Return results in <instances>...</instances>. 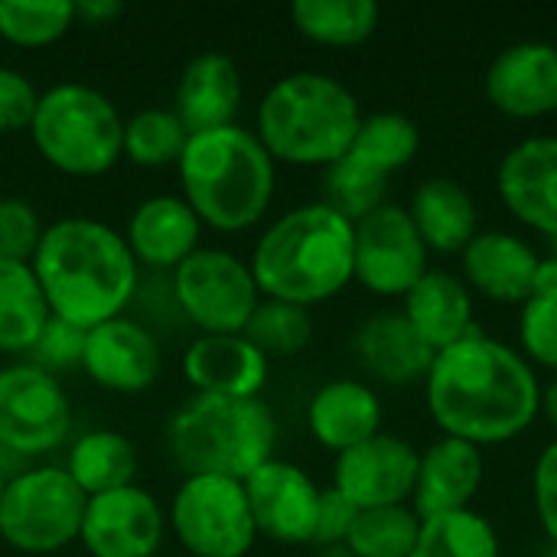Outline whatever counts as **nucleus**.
Returning a JSON list of instances; mask_svg holds the SVG:
<instances>
[{"label":"nucleus","instance_id":"f257e3e1","mask_svg":"<svg viewBox=\"0 0 557 557\" xmlns=\"http://www.w3.org/2000/svg\"><path fill=\"white\" fill-rule=\"evenodd\" d=\"M428 408L444 437L493 447L525 434L542 414V385L525 356L480 326L434 356Z\"/></svg>","mask_w":557,"mask_h":557},{"label":"nucleus","instance_id":"f03ea898","mask_svg":"<svg viewBox=\"0 0 557 557\" xmlns=\"http://www.w3.org/2000/svg\"><path fill=\"white\" fill-rule=\"evenodd\" d=\"M29 264L49 313L78 330L124 317L140 281V264L131 255L127 238L85 215L46 225Z\"/></svg>","mask_w":557,"mask_h":557},{"label":"nucleus","instance_id":"7ed1b4c3","mask_svg":"<svg viewBox=\"0 0 557 557\" xmlns=\"http://www.w3.org/2000/svg\"><path fill=\"white\" fill-rule=\"evenodd\" d=\"M248 268L261 297L310 310L356 281V225L326 202L297 206L261 232Z\"/></svg>","mask_w":557,"mask_h":557},{"label":"nucleus","instance_id":"20e7f679","mask_svg":"<svg viewBox=\"0 0 557 557\" xmlns=\"http://www.w3.org/2000/svg\"><path fill=\"white\" fill-rule=\"evenodd\" d=\"M176 170L183 199L215 232L258 225L274 199V160L258 134L238 124L189 134Z\"/></svg>","mask_w":557,"mask_h":557},{"label":"nucleus","instance_id":"39448f33","mask_svg":"<svg viewBox=\"0 0 557 557\" xmlns=\"http://www.w3.org/2000/svg\"><path fill=\"white\" fill-rule=\"evenodd\" d=\"M362 124L356 95L326 72H290L258 104V140L277 163L333 166Z\"/></svg>","mask_w":557,"mask_h":557},{"label":"nucleus","instance_id":"423d86ee","mask_svg":"<svg viewBox=\"0 0 557 557\" xmlns=\"http://www.w3.org/2000/svg\"><path fill=\"white\" fill-rule=\"evenodd\" d=\"M277 421L261 398L193 395L166 428L173 463L186 476H225L245 483L274 460Z\"/></svg>","mask_w":557,"mask_h":557},{"label":"nucleus","instance_id":"0eeeda50","mask_svg":"<svg viewBox=\"0 0 557 557\" xmlns=\"http://www.w3.org/2000/svg\"><path fill=\"white\" fill-rule=\"evenodd\" d=\"M39 157L65 176H101L124 157V117L114 101L82 82L39 91L29 124Z\"/></svg>","mask_w":557,"mask_h":557},{"label":"nucleus","instance_id":"6e6552de","mask_svg":"<svg viewBox=\"0 0 557 557\" xmlns=\"http://www.w3.org/2000/svg\"><path fill=\"white\" fill-rule=\"evenodd\" d=\"M421 150V131L398 111H379L362 117L349 150L326 166L323 193L326 206L346 215L352 225L385 202L388 176L405 170Z\"/></svg>","mask_w":557,"mask_h":557},{"label":"nucleus","instance_id":"1a4fd4ad","mask_svg":"<svg viewBox=\"0 0 557 557\" xmlns=\"http://www.w3.org/2000/svg\"><path fill=\"white\" fill-rule=\"evenodd\" d=\"M88 496L65 467H36L7 480L0 539L23 555H52L78 542Z\"/></svg>","mask_w":557,"mask_h":557},{"label":"nucleus","instance_id":"9d476101","mask_svg":"<svg viewBox=\"0 0 557 557\" xmlns=\"http://www.w3.org/2000/svg\"><path fill=\"white\" fill-rule=\"evenodd\" d=\"M166 522L193 557H245L258 542L245 483L225 476H186Z\"/></svg>","mask_w":557,"mask_h":557},{"label":"nucleus","instance_id":"9b49d317","mask_svg":"<svg viewBox=\"0 0 557 557\" xmlns=\"http://www.w3.org/2000/svg\"><path fill=\"white\" fill-rule=\"evenodd\" d=\"M173 300L206 336H228L245 333L261 304V290L238 255L225 248H196L173 271Z\"/></svg>","mask_w":557,"mask_h":557},{"label":"nucleus","instance_id":"f8f14e48","mask_svg":"<svg viewBox=\"0 0 557 557\" xmlns=\"http://www.w3.org/2000/svg\"><path fill=\"white\" fill-rule=\"evenodd\" d=\"M72 405L55 375L33 362L0 369V450L42 457L65 444Z\"/></svg>","mask_w":557,"mask_h":557},{"label":"nucleus","instance_id":"ddd939ff","mask_svg":"<svg viewBox=\"0 0 557 557\" xmlns=\"http://www.w3.org/2000/svg\"><path fill=\"white\" fill-rule=\"evenodd\" d=\"M428 255L405 206L382 202L356 222V281L375 297H408L431 271Z\"/></svg>","mask_w":557,"mask_h":557},{"label":"nucleus","instance_id":"4468645a","mask_svg":"<svg viewBox=\"0 0 557 557\" xmlns=\"http://www.w3.org/2000/svg\"><path fill=\"white\" fill-rule=\"evenodd\" d=\"M418 463L421 454L405 437L379 431L336 457L333 490H339L359 512L408 506L418 483Z\"/></svg>","mask_w":557,"mask_h":557},{"label":"nucleus","instance_id":"2eb2a0df","mask_svg":"<svg viewBox=\"0 0 557 557\" xmlns=\"http://www.w3.org/2000/svg\"><path fill=\"white\" fill-rule=\"evenodd\" d=\"M163 532L166 516L160 503L140 486H124L88 496L78 542L91 557H153Z\"/></svg>","mask_w":557,"mask_h":557},{"label":"nucleus","instance_id":"dca6fc26","mask_svg":"<svg viewBox=\"0 0 557 557\" xmlns=\"http://www.w3.org/2000/svg\"><path fill=\"white\" fill-rule=\"evenodd\" d=\"M258 535L281 545H310L317 535L323 490L294 463L268 460L245 480Z\"/></svg>","mask_w":557,"mask_h":557},{"label":"nucleus","instance_id":"f3484780","mask_svg":"<svg viewBox=\"0 0 557 557\" xmlns=\"http://www.w3.org/2000/svg\"><path fill=\"white\" fill-rule=\"evenodd\" d=\"M160 366L157 336L131 317H114L85 333L82 372L104 392L140 395L160 379Z\"/></svg>","mask_w":557,"mask_h":557},{"label":"nucleus","instance_id":"a211bd4d","mask_svg":"<svg viewBox=\"0 0 557 557\" xmlns=\"http://www.w3.org/2000/svg\"><path fill=\"white\" fill-rule=\"evenodd\" d=\"M486 98L496 111L532 121L557 111V46L552 42H516L503 49L486 78Z\"/></svg>","mask_w":557,"mask_h":557},{"label":"nucleus","instance_id":"6ab92c4d","mask_svg":"<svg viewBox=\"0 0 557 557\" xmlns=\"http://www.w3.org/2000/svg\"><path fill=\"white\" fill-rule=\"evenodd\" d=\"M496 189L525 228L557 238V137L516 144L499 163Z\"/></svg>","mask_w":557,"mask_h":557},{"label":"nucleus","instance_id":"aec40b11","mask_svg":"<svg viewBox=\"0 0 557 557\" xmlns=\"http://www.w3.org/2000/svg\"><path fill=\"white\" fill-rule=\"evenodd\" d=\"M183 375L196 395L212 398H261L268 385V356L245 333L199 336L183 356Z\"/></svg>","mask_w":557,"mask_h":557},{"label":"nucleus","instance_id":"412c9836","mask_svg":"<svg viewBox=\"0 0 557 557\" xmlns=\"http://www.w3.org/2000/svg\"><path fill=\"white\" fill-rule=\"evenodd\" d=\"M483 476H486V460L480 447L457 437H441L421 454L411 509L421 519L463 512L480 493Z\"/></svg>","mask_w":557,"mask_h":557},{"label":"nucleus","instance_id":"4be33fe9","mask_svg":"<svg viewBox=\"0 0 557 557\" xmlns=\"http://www.w3.org/2000/svg\"><path fill=\"white\" fill-rule=\"evenodd\" d=\"M542 258L535 248L509 232H480L463 248V284L496 304H529Z\"/></svg>","mask_w":557,"mask_h":557},{"label":"nucleus","instance_id":"5701e85b","mask_svg":"<svg viewBox=\"0 0 557 557\" xmlns=\"http://www.w3.org/2000/svg\"><path fill=\"white\" fill-rule=\"evenodd\" d=\"M238 108H242V72L235 59L219 49L193 55L173 95V111L183 121V127L189 134L228 127L235 124Z\"/></svg>","mask_w":557,"mask_h":557},{"label":"nucleus","instance_id":"b1692460","mask_svg":"<svg viewBox=\"0 0 557 557\" xmlns=\"http://www.w3.org/2000/svg\"><path fill=\"white\" fill-rule=\"evenodd\" d=\"M202 222L183 196H150L127 219V248L137 264L176 271L199 248Z\"/></svg>","mask_w":557,"mask_h":557},{"label":"nucleus","instance_id":"393cba45","mask_svg":"<svg viewBox=\"0 0 557 557\" xmlns=\"http://www.w3.org/2000/svg\"><path fill=\"white\" fill-rule=\"evenodd\" d=\"M307 424L313 441L339 457L382 431V401L366 382L336 379L310 398Z\"/></svg>","mask_w":557,"mask_h":557},{"label":"nucleus","instance_id":"a878e982","mask_svg":"<svg viewBox=\"0 0 557 557\" xmlns=\"http://www.w3.org/2000/svg\"><path fill=\"white\" fill-rule=\"evenodd\" d=\"M405 320L414 326L421 343L437 356L457 346L476 330L473 323V294L450 271H428L405 297Z\"/></svg>","mask_w":557,"mask_h":557},{"label":"nucleus","instance_id":"bb28decb","mask_svg":"<svg viewBox=\"0 0 557 557\" xmlns=\"http://www.w3.org/2000/svg\"><path fill=\"white\" fill-rule=\"evenodd\" d=\"M352 349L362 369L385 385H411L418 379H428L434 362V352L421 343V336L401 310L369 317L359 326Z\"/></svg>","mask_w":557,"mask_h":557},{"label":"nucleus","instance_id":"cd10ccee","mask_svg":"<svg viewBox=\"0 0 557 557\" xmlns=\"http://www.w3.org/2000/svg\"><path fill=\"white\" fill-rule=\"evenodd\" d=\"M408 215L428 251L463 255V248L480 235V212L473 196L447 176L424 180L411 196Z\"/></svg>","mask_w":557,"mask_h":557},{"label":"nucleus","instance_id":"c85d7f7f","mask_svg":"<svg viewBox=\"0 0 557 557\" xmlns=\"http://www.w3.org/2000/svg\"><path fill=\"white\" fill-rule=\"evenodd\" d=\"M49 317L52 313L33 264L0 261V352L29 356Z\"/></svg>","mask_w":557,"mask_h":557},{"label":"nucleus","instance_id":"c756f323","mask_svg":"<svg viewBox=\"0 0 557 557\" xmlns=\"http://www.w3.org/2000/svg\"><path fill=\"white\" fill-rule=\"evenodd\" d=\"M65 473L75 480V486L85 496L124 490V486H134L137 450L117 431H88L72 444Z\"/></svg>","mask_w":557,"mask_h":557},{"label":"nucleus","instance_id":"7c9ffc66","mask_svg":"<svg viewBox=\"0 0 557 557\" xmlns=\"http://www.w3.org/2000/svg\"><path fill=\"white\" fill-rule=\"evenodd\" d=\"M379 7L372 0H294L290 23L317 46H359L379 26Z\"/></svg>","mask_w":557,"mask_h":557},{"label":"nucleus","instance_id":"2f4dec72","mask_svg":"<svg viewBox=\"0 0 557 557\" xmlns=\"http://www.w3.org/2000/svg\"><path fill=\"white\" fill-rule=\"evenodd\" d=\"M411 557H503L493 522L473 509L421 519Z\"/></svg>","mask_w":557,"mask_h":557},{"label":"nucleus","instance_id":"473e14b6","mask_svg":"<svg viewBox=\"0 0 557 557\" xmlns=\"http://www.w3.org/2000/svg\"><path fill=\"white\" fill-rule=\"evenodd\" d=\"M186 140L189 131L173 108H144L124 121V157L147 170L180 163Z\"/></svg>","mask_w":557,"mask_h":557},{"label":"nucleus","instance_id":"72a5a7b5","mask_svg":"<svg viewBox=\"0 0 557 557\" xmlns=\"http://www.w3.org/2000/svg\"><path fill=\"white\" fill-rule=\"evenodd\" d=\"M421 535V516L411 506L366 509L346 539L352 557H411Z\"/></svg>","mask_w":557,"mask_h":557},{"label":"nucleus","instance_id":"f704fd0d","mask_svg":"<svg viewBox=\"0 0 557 557\" xmlns=\"http://www.w3.org/2000/svg\"><path fill=\"white\" fill-rule=\"evenodd\" d=\"M75 26L72 0H0V36L20 49L59 42Z\"/></svg>","mask_w":557,"mask_h":557},{"label":"nucleus","instance_id":"c9c22d12","mask_svg":"<svg viewBox=\"0 0 557 557\" xmlns=\"http://www.w3.org/2000/svg\"><path fill=\"white\" fill-rule=\"evenodd\" d=\"M245 339H251L268 359L271 356H297L313 339V317L307 307L287 300L261 297L258 310L245 326Z\"/></svg>","mask_w":557,"mask_h":557},{"label":"nucleus","instance_id":"e433bc0d","mask_svg":"<svg viewBox=\"0 0 557 557\" xmlns=\"http://www.w3.org/2000/svg\"><path fill=\"white\" fill-rule=\"evenodd\" d=\"M519 339L529 362L557 375V294L532 297L529 304H522Z\"/></svg>","mask_w":557,"mask_h":557},{"label":"nucleus","instance_id":"4c0bfd02","mask_svg":"<svg viewBox=\"0 0 557 557\" xmlns=\"http://www.w3.org/2000/svg\"><path fill=\"white\" fill-rule=\"evenodd\" d=\"M46 225L39 222V212L16 196L0 199V261H23L29 264Z\"/></svg>","mask_w":557,"mask_h":557},{"label":"nucleus","instance_id":"58836bf2","mask_svg":"<svg viewBox=\"0 0 557 557\" xmlns=\"http://www.w3.org/2000/svg\"><path fill=\"white\" fill-rule=\"evenodd\" d=\"M85 333L88 330H78V326H72V323H65L59 317H49V323L42 326L36 346L29 349V362L39 366L49 375L82 366Z\"/></svg>","mask_w":557,"mask_h":557},{"label":"nucleus","instance_id":"ea45409f","mask_svg":"<svg viewBox=\"0 0 557 557\" xmlns=\"http://www.w3.org/2000/svg\"><path fill=\"white\" fill-rule=\"evenodd\" d=\"M36 104H39L36 85L20 69L0 65V134L29 131Z\"/></svg>","mask_w":557,"mask_h":557},{"label":"nucleus","instance_id":"a19ab883","mask_svg":"<svg viewBox=\"0 0 557 557\" xmlns=\"http://www.w3.org/2000/svg\"><path fill=\"white\" fill-rule=\"evenodd\" d=\"M359 509L339 493V490H323L320 496V516H317V535L313 545L320 548H333V545H346L352 525H356Z\"/></svg>","mask_w":557,"mask_h":557},{"label":"nucleus","instance_id":"79ce46f5","mask_svg":"<svg viewBox=\"0 0 557 557\" xmlns=\"http://www.w3.org/2000/svg\"><path fill=\"white\" fill-rule=\"evenodd\" d=\"M532 493H535V512L545 529V535L555 542L557 548V441L548 444L535 463L532 473Z\"/></svg>","mask_w":557,"mask_h":557},{"label":"nucleus","instance_id":"37998d69","mask_svg":"<svg viewBox=\"0 0 557 557\" xmlns=\"http://www.w3.org/2000/svg\"><path fill=\"white\" fill-rule=\"evenodd\" d=\"M124 13L121 0H78L75 3V20L85 26H108Z\"/></svg>","mask_w":557,"mask_h":557},{"label":"nucleus","instance_id":"c03bdc74","mask_svg":"<svg viewBox=\"0 0 557 557\" xmlns=\"http://www.w3.org/2000/svg\"><path fill=\"white\" fill-rule=\"evenodd\" d=\"M552 294H557V261L555 258H542L532 297H552Z\"/></svg>","mask_w":557,"mask_h":557},{"label":"nucleus","instance_id":"a18cd8bd","mask_svg":"<svg viewBox=\"0 0 557 557\" xmlns=\"http://www.w3.org/2000/svg\"><path fill=\"white\" fill-rule=\"evenodd\" d=\"M542 411H545V418L552 421V428L557 431V379L548 388H542Z\"/></svg>","mask_w":557,"mask_h":557},{"label":"nucleus","instance_id":"49530a36","mask_svg":"<svg viewBox=\"0 0 557 557\" xmlns=\"http://www.w3.org/2000/svg\"><path fill=\"white\" fill-rule=\"evenodd\" d=\"M313 557H352V552L346 545H333V548H320Z\"/></svg>","mask_w":557,"mask_h":557},{"label":"nucleus","instance_id":"de8ad7c7","mask_svg":"<svg viewBox=\"0 0 557 557\" xmlns=\"http://www.w3.org/2000/svg\"><path fill=\"white\" fill-rule=\"evenodd\" d=\"M7 480H10V476L3 473V463H0V499H3V490H7Z\"/></svg>","mask_w":557,"mask_h":557},{"label":"nucleus","instance_id":"09e8293b","mask_svg":"<svg viewBox=\"0 0 557 557\" xmlns=\"http://www.w3.org/2000/svg\"><path fill=\"white\" fill-rule=\"evenodd\" d=\"M552 258H555V261H557V238H555V255H552Z\"/></svg>","mask_w":557,"mask_h":557},{"label":"nucleus","instance_id":"8fccbe9b","mask_svg":"<svg viewBox=\"0 0 557 557\" xmlns=\"http://www.w3.org/2000/svg\"><path fill=\"white\" fill-rule=\"evenodd\" d=\"M552 557H557V548H555V555H552Z\"/></svg>","mask_w":557,"mask_h":557}]
</instances>
